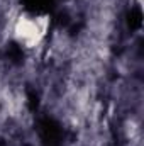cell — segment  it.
Here are the masks:
<instances>
[{
  "label": "cell",
  "mask_w": 144,
  "mask_h": 146,
  "mask_svg": "<svg viewBox=\"0 0 144 146\" xmlns=\"http://www.w3.org/2000/svg\"><path fill=\"white\" fill-rule=\"evenodd\" d=\"M17 36L20 37V41L27 42V44H34L39 41V37L42 36L41 29L37 27V24L34 21H24L19 24V29H17Z\"/></svg>",
  "instance_id": "6da1fadb"
}]
</instances>
